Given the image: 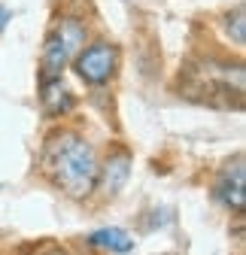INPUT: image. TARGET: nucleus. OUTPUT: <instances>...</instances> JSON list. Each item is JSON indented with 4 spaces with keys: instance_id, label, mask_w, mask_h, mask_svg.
Returning <instances> with one entry per match:
<instances>
[{
    "instance_id": "9d476101",
    "label": "nucleus",
    "mask_w": 246,
    "mask_h": 255,
    "mask_svg": "<svg viewBox=\"0 0 246 255\" xmlns=\"http://www.w3.org/2000/svg\"><path fill=\"white\" fill-rule=\"evenodd\" d=\"M6 24H9V9H6V6H0V30H3Z\"/></svg>"
},
{
    "instance_id": "20e7f679",
    "label": "nucleus",
    "mask_w": 246,
    "mask_h": 255,
    "mask_svg": "<svg viewBox=\"0 0 246 255\" xmlns=\"http://www.w3.org/2000/svg\"><path fill=\"white\" fill-rule=\"evenodd\" d=\"M128 176H131V155H128V152H113V155L107 158L104 170H98L101 188L107 191L110 198H113V195H119V191L125 188Z\"/></svg>"
},
{
    "instance_id": "39448f33",
    "label": "nucleus",
    "mask_w": 246,
    "mask_h": 255,
    "mask_svg": "<svg viewBox=\"0 0 246 255\" xmlns=\"http://www.w3.org/2000/svg\"><path fill=\"white\" fill-rule=\"evenodd\" d=\"M40 101H43V110L49 116H64L73 110V94L70 88L61 82V76H43V85H40Z\"/></svg>"
},
{
    "instance_id": "6e6552de",
    "label": "nucleus",
    "mask_w": 246,
    "mask_h": 255,
    "mask_svg": "<svg viewBox=\"0 0 246 255\" xmlns=\"http://www.w3.org/2000/svg\"><path fill=\"white\" fill-rule=\"evenodd\" d=\"M55 34L64 40V46L70 49V55H73V52H79V49L85 46V24H79L76 18H64Z\"/></svg>"
},
{
    "instance_id": "f03ea898",
    "label": "nucleus",
    "mask_w": 246,
    "mask_h": 255,
    "mask_svg": "<svg viewBox=\"0 0 246 255\" xmlns=\"http://www.w3.org/2000/svg\"><path fill=\"white\" fill-rule=\"evenodd\" d=\"M116 64H119V52L110 43H91L88 49H82L73 61V67L79 73V79L85 85H104L113 79L116 73Z\"/></svg>"
},
{
    "instance_id": "423d86ee",
    "label": "nucleus",
    "mask_w": 246,
    "mask_h": 255,
    "mask_svg": "<svg viewBox=\"0 0 246 255\" xmlns=\"http://www.w3.org/2000/svg\"><path fill=\"white\" fill-rule=\"evenodd\" d=\"M88 246L98 252H134V237L122 228H101L88 237Z\"/></svg>"
},
{
    "instance_id": "0eeeda50",
    "label": "nucleus",
    "mask_w": 246,
    "mask_h": 255,
    "mask_svg": "<svg viewBox=\"0 0 246 255\" xmlns=\"http://www.w3.org/2000/svg\"><path fill=\"white\" fill-rule=\"evenodd\" d=\"M70 49L64 46V40H61L55 30L49 34L46 40V49H43V76H61V70L67 67V61H70Z\"/></svg>"
},
{
    "instance_id": "1a4fd4ad",
    "label": "nucleus",
    "mask_w": 246,
    "mask_h": 255,
    "mask_svg": "<svg viewBox=\"0 0 246 255\" xmlns=\"http://www.w3.org/2000/svg\"><path fill=\"white\" fill-rule=\"evenodd\" d=\"M228 37L234 40V46H243L246 43V27H243V6H237L234 9V18L228 15Z\"/></svg>"
},
{
    "instance_id": "f257e3e1",
    "label": "nucleus",
    "mask_w": 246,
    "mask_h": 255,
    "mask_svg": "<svg viewBox=\"0 0 246 255\" xmlns=\"http://www.w3.org/2000/svg\"><path fill=\"white\" fill-rule=\"evenodd\" d=\"M43 170L70 198H88L98 185V155L73 131H55L43 146Z\"/></svg>"
},
{
    "instance_id": "7ed1b4c3",
    "label": "nucleus",
    "mask_w": 246,
    "mask_h": 255,
    "mask_svg": "<svg viewBox=\"0 0 246 255\" xmlns=\"http://www.w3.org/2000/svg\"><path fill=\"white\" fill-rule=\"evenodd\" d=\"M216 201L219 204H225L228 210H237V213H243V207H246V170H243V155H237L234 158V164H228L225 170H222V176H219V182H216Z\"/></svg>"
}]
</instances>
